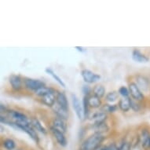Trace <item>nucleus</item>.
<instances>
[{
  "instance_id": "1",
  "label": "nucleus",
  "mask_w": 150,
  "mask_h": 150,
  "mask_svg": "<svg viewBox=\"0 0 150 150\" xmlns=\"http://www.w3.org/2000/svg\"><path fill=\"white\" fill-rule=\"evenodd\" d=\"M105 138V136L101 134H92L80 143L79 150H98Z\"/></svg>"
},
{
  "instance_id": "2",
  "label": "nucleus",
  "mask_w": 150,
  "mask_h": 150,
  "mask_svg": "<svg viewBox=\"0 0 150 150\" xmlns=\"http://www.w3.org/2000/svg\"><path fill=\"white\" fill-rule=\"evenodd\" d=\"M15 125L17 127V129L22 130L26 133L35 142L39 144L40 142V138L37 134V131L32 127L30 122H15Z\"/></svg>"
},
{
  "instance_id": "3",
  "label": "nucleus",
  "mask_w": 150,
  "mask_h": 150,
  "mask_svg": "<svg viewBox=\"0 0 150 150\" xmlns=\"http://www.w3.org/2000/svg\"><path fill=\"white\" fill-rule=\"evenodd\" d=\"M23 83H24V88L29 91H33V92L42 88L43 86H46V83L42 80L32 79L28 77H24Z\"/></svg>"
},
{
  "instance_id": "4",
  "label": "nucleus",
  "mask_w": 150,
  "mask_h": 150,
  "mask_svg": "<svg viewBox=\"0 0 150 150\" xmlns=\"http://www.w3.org/2000/svg\"><path fill=\"white\" fill-rule=\"evenodd\" d=\"M128 89L130 91V94L131 98L137 101L142 102L145 100V95L141 89L138 87V86L136 84L135 82L130 81L128 83Z\"/></svg>"
},
{
  "instance_id": "5",
  "label": "nucleus",
  "mask_w": 150,
  "mask_h": 150,
  "mask_svg": "<svg viewBox=\"0 0 150 150\" xmlns=\"http://www.w3.org/2000/svg\"><path fill=\"white\" fill-rule=\"evenodd\" d=\"M139 145L144 150H150V130L147 127H143L138 134Z\"/></svg>"
},
{
  "instance_id": "6",
  "label": "nucleus",
  "mask_w": 150,
  "mask_h": 150,
  "mask_svg": "<svg viewBox=\"0 0 150 150\" xmlns=\"http://www.w3.org/2000/svg\"><path fill=\"white\" fill-rule=\"evenodd\" d=\"M81 76L84 82L88 84L95 83L101 79V76L99 74L93 72L89 69H83L81 71Z\"/></svg>"
},
{
  "instance_id": "7",
  "label": "nucleus",
  "mask_w": 150,
  "mask_h": 150,
  "mask_svg": "<svg viewBox=\"0 0 150 150\" xmlns=\"http://www.w3.org/2000/svg\"><path fill=\"white\" fill-rule=\"evenodd\" d=\"M71 103H72V107H73V109L75 111V112L76 114L77 117L79 118V120L80 121H83L85 119H84V115H83V105L80 103V101L79 99L78 98V97L74 94V93H71Z\"/></svg>"
},
{
  "instance_id": "8",
  "label": "nucleus",
  "mask_w": 150,
  "mask_h": 150,
  "mask_svg": "<svg viewBox=\"0 0 150 150\" xmlns=\"http://www.w3.org/2000/svg\"><path fill=\"white\" fill-rule=\"evenodd\" d=\"M107 118H108L107 113L104 112L103 111L100 110L90 114L87 120L92 122L91 125H97V124H101L106 122Z\"/></svg>"
},
{
  "instance_id": "9",
  "label": "nucleus",
  "mask_w": 150,
  "mask_h": 150,
  "mask_svg": "<svg viewBox=\"0 0 150 150\" xmlns=\"http://www.w3.org/2000/svg\"><path fill=\"white\" fill-rule=\"evenodd\" d=\"M11 88L15 92H19L24 88V83H23V78L20 75L12 74L9 78Z\"/></svg>"
},
{
  "instance_id": "10",
  "label": "nucleus",
  "mask_w": 150,
  "mask_h": 150,
  "mask_svg": "<svg viewBox=\"0 0 150 150\" xmlns=\"http://www.w3.org/2000/svg\"><path fill=\"white\" fill-rule=\"evenodd\" d=\"M6 115L9 118H11L15 122H30V118H28L25 113L14 109H8Z\"/></svg>"
},
{
  "instance_id": "11",
  "label": "nucleus",
  "mask_w": 150,
  "mask_h": 150,
  "mask_svg": "<svg viewBox=\"0 0 150 150\" xmlns=\"http://www.w3.org/2000/svg\"><path fill=\"white\" fill-rule=\"evenodd\" d=\"M50 132L52 133L54 138L56 139L57 142L61 146L65 147L68 145V141H67L66 137H65L64 133H62V132H61L59 130H57V129H55V128H54L51 126H50Z\"/></svg>"
},
{
  "instance_id": "12",
  "label": "nucleus",
  "mask_w": 150,
  "mask_h": 150,
  "mask_svg": "<svg viewBox=\"0 0 150 150\" xmlns=\"http://www.w3.org/2000/svg\"><path fill=\"white\" fill-rule=\"evenodd\" d=\"M135 83L138 85V87L141 89L142 92H147L149 91L150 83L147 77L142 75H136Z\"/></svg>"
},
{
  "instance_id": "13",
  "label": "nucleus",
  "mask_w": 150,
  "mask_h": 150,
  "mask_svg": "<svg viewBox=\"0 0 150 150\" xmlns=\"http://www.w3.org/2000/svg\"><path fill=\"white\" fill-rule=\"evenodd\" d=\"M56 103L65 110L69 111V101L66 94L62 91H57L56 92Z\"/></svg>"
},
{
  "instance_id": "14",
  "label": "nucleus",
  "mask_w": 150,
  "mask_h": 150,
  "mask_svg": "<svg viewBox=\"0 0 150 150\" xmlns=\"http://www.w3.org/2000/svg\"><path fill=\"white\" fill-rule=\"evenodd\" d=\"M51 127H53L55 129H57V130H59L62 133L65 134L67 131V123L66 121L62 120L61 118H58V117H54L51 123Z\"/></svg>"
},
{
  "instance_id": "15",
  "label": "nucleus",
  "mask_w": 150,
  "mask_h": 150,
  "mask_svg": "<svg viewBox=\"0 0 150 150\" xmlns=\"http://www.w3.org/2000/svg\"><path fill=\"white\" fill-rule=\"evenodd\" d=\"M52 110L54 112V113L55 114L56 117L61 118L64 120L67 121L69 120V111L65 110L63 108H62L61 106H59L57 103L55 104L53 107H52Z\"/></svg>"
},
{
  "instance_id": "16",
  "label": "nucleus",
  "mask_w": 150,
  "mask_h": 150,
  "mask_svg": "<svg viewBox=\"0 0 150 150\" xmlns=\"http://www.w3.org/2000/svg\"><path fill=\"white\" fill-rule=\"evenodd\" d=\"M40 102L44 105L52 108L56 104V93H51L40 98Z\"/></svg>"
},
{
  "instance_id": "17",
  "label": "nucleus",
  "mask_w": 150,
  "mask_h": 150,
  "mask_svg": "<svg viewBox=\"0 0 150 150\" xmlns=\"http://www.w3.org/2000/svg\"><path fill=\"white\" fill-rule=\"evenodd\" d=\"M132 59L138 63H147L148 62H149V57L142 53L138 49L133 50Z\"/></svg>"
},
{
  "instance_id": "18",
  "label": "nucleus",
  "mask_w": 150,
  "mask_h": 150,
  "mask_svg": "<svg viewBox=\"0 0 150 150\" xmlns=\"http://www.w3.org/2000/svg\"><path fill=\"white\" fill-rule=\"evenodd\" d=\"M30 123H31V125L32 126V127L34 128L36 131H39V132L43 134H47V129L42 126L41 122L36 117L30 118Z\"/></svg>"
},
{
  "instance_id": "19",
  "label": "nucleus",
  "mask_w": 150,
  "mask_h": 150,
  "mask_svg": "<svg viewBox=\"0 0 150 150\" xmlns=\"http://www.w3.org/2000/svg\"><path fill=\"white\" fill-rule=\"evenodd\" d=\"M119 109L123 112H127L131 109L130 108V98H122L119 100Z\"/></svg>"
},
{
  "instance_id": "20",
  "label": "nucleus",
  "mask_w": 150,
  "mask_h": 150,
  "mask_svg": "<svg viewBox=\"0 0 150 150\" xmlns=\"http://www.w3.org/2000/svg\"><path fill=\"white\" fill-rule=\"evenodd\" d=\"M57 92V90H55L54 88H52V87H50V86H43L42 88L39 89L37 91H34L33 93L36 97L38 98H42V97L47 95V94H49V93H56Z\"/></svg>"
},
{
  "instance_id": "21",
  "label": "nucleus",
  "mask_w": 150,
  "mask_h": 150,
  "mask_svg": "<svg viewBox=\"0 0 150 150\" xmlns=\"http://www.w3.org/2000/svg\"><path fill=\"white\" fill-rule=\"evenodd\" d=\"M88 102L90 108H98L102 106V101L101 99L94 96L93 94H91L88 97Z\"/></svg>"
},
{
  "instance_id": "22",
  "label": "nucleus",
  "mask_w": 150,
  "mask_h": 150,
  "mask_svg": "<svg viewBox=\"0 0 150 150\" xmlns=\"http://www.w3.org/2000/svg\"><path fill=\"white\" fill-rule=\"evenodd\" d=\"M92 94L101 99L105 95V88L101 84H96L92 88Z\"/></svg>"
},
{
  "instance_id": "23",
  "label": "nucleus",
  "mask_w": 150,
  "mask_h": 150,
  "mask_svg": "<svg viewBox=\"0 0 150 150\" xmlns=\"http://www.w3.org/2000/svg\"><path fill=\"white\" fill-rule=\"evenodd\" d=\"M91 127L93 129V133H98L103 134L105 132H108L109 130V127L106 123V122L101 124H97V125H91Z\"/></svg>"
},
{
  "instance_id": "24",
  "label": "nucleus",
  "mask_w": 150,
  "mask_h": 150,
  "mask_svg": "<svg viewBox=\"0 0 150 150\" xmlns=\"http://www.w3.org/2000/svg\"><path fill=\"white\" fill-rule=\"evenodd\" d=\"M2 145L6 150H13L16 149V142L13 138H4L2 140Z\"/></svg>"
},
{
  "instance_id": "25",
  "label": "nucleus",
  "mask_w": 150,
  "mask_h": 150,
  "mask_svg": "<svg viewBox=\"0 0 150 150\" xmlns=\"http://www.w3.org/2000/svg\"><path fill=\"white\" fill-rule=\"evenodd\" d=\"M45 71H46L48 75L51 76L53 77V79L57 82L60 86H62V87H64V88L65 87V83H64V81H63V80H62V79H61L58 76H57V74L54 72V71L51 69V68H47V69H45Z\"/></svg>"
},
{
  "instance_id": "26",
  "label": "nucleus",
  "mask_w": 150,
  "mask_h": 150,
  "mask_svg": "<svg viewBox=\"0 0 150 150\" xmlns=\"http://www.w3.org/2000/svg\"><path fill=\"white\" fill-rule=\"evenodd\" d=\"M119 109L118 105H112V104H104L101 107V110L105 113H114Z\"/></svg>"
},
{
  "instance_id": "27",
  "label": "nucleus",
  "mask_w": 150,
  "mask_h": 150,
  "mask_svg": "<svg viewBox=\"0 0 150 150\" xmlns=\"http://www.w3.org/2000/svg\"><path fill=\"white\" fill-rule=\"evenodd\" d=\"M83 115H84V119L87 120L90 116V105H89L88 102V97L87 96H83Z\"/></svg>"
},
{
  "instance_id": "28",
  "label": "nucleus",
  "mask_w": 150,
  "mask_h": 150,
  "mask_svg": "<svg viewBox=\"0 0 150 150\" xmlns=\"http://www.w3.org/2000/svg\"><path fill=\"white\" fill-rule=\"evenodd\" d=\"M119 96H120V94H119L118 91H111L105 95V101L108 103H113L118 100Z\"/></svg>"
},
{
  "instance_id": "29",
  "label": "nucleus",
  "mask_w": 150,
  "mask_h": 150,
  "mask_svg": "<svg viewBox=\"0 0 150 150\" xmlns=\"http://www.w3.org/2000/svg\"><path fill=\"white\" fill-rule=\"evenodd\" d=\"M132 149V143L127 140H123L118 145V150H131Z\"/></svg>"
},
{
  "instance_id": "30",
  "label": "nucleus",
  "mask_w": 150,
  "mask_h": 150,
  "mask_svg": "<svg viewBox=\"0 0 150 150\" xmlns=\"http://www.w3.org/2000/svg\"><path fill=\"white\" fill-rule=\"evenodd\" d=\"M130 108L131 109L135 112H138L142 109V105H141V102L139 101H137L135 100H134L133 98H130Z\"/></svg>"
},
{
  "instance_id": "31",
  "label": "nucleus",
  "mask_w": 150,
  "mask_h": 150,
  "mask_svg": "<svg viewBox=\"0 0 150 150\" xmlns=\"http://www.w3.org/2000/svg\"><path fill=\"white\" fill-rule=\"evenodd\" d=\"M119 94L122 96L123 98H129V95H130V91H129V89L127 87V86H120L118 90Z\"/></svg>"
},
{
  "instance_id": "32",
  "label": "nucleus",
  "mask_w": 150,
  "mask_h": 150,
  "mask_svg": "<svg viewBox=\"0 0 150 150\" xmlns=\"http://www.w3.org/2000/svg\"><path fill=\"white\" fill-rule=\"evenodd\" d=\"M82 92L83 93L84 96L89 97L92 94V88H91L88 85H83L82 87Z\"/></svg>"
},
{
  "instance_id": "33",
  "label": "nucleus",
  "mask_w": 150,
  "mask_h": 150,
  "mask_svg": "<svg viewBox=\"0 0 150 150\" xmlns=\"http://www.w3.org/2000/svg\"><path fill=\"white\" fill-rule=\"evenodd\" d=\"M76 49L78 50V51L79 52H81V53H83V52H84L86 50L84 49L83 47H76Z\"/></svg>"
},
{
  "instance_id": "34",
  "label": "nucleus",
  "mask_w": 150,
  "mask_h": 150,
  "mask_svg": "<svg viewBox=\"0 0 150 150\" xmlns=\"http://www.w3.org/2000/svg\"><path fill=\"white\" fill-rule=\"evenodd\" d=\"M13 150H23V149H21V148H16V149H14Z\"/></svg>"
}]
</instances>
